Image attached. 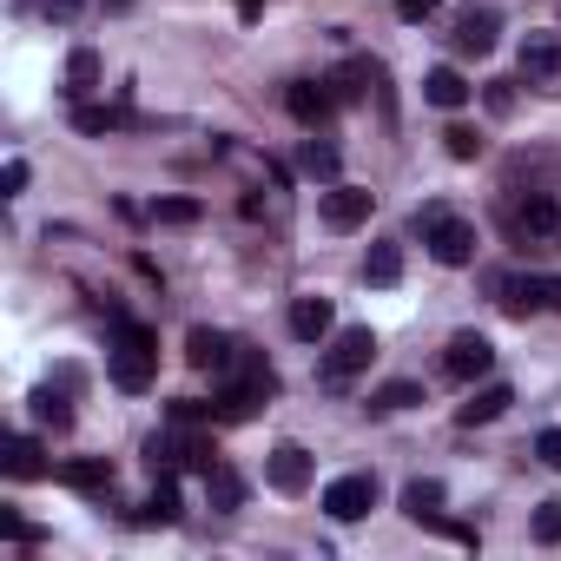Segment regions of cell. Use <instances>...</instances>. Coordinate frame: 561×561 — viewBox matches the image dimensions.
<instances>
[{
	"label": "cell",
	"instance_id": "cell-1",
	"mask_svg": "<svg viewBox=\"0 0 561 561\" xmlns=\"http://www.w3.org/2000/svg\"><path fill=\"white\" fill-rule=\"evenodd\" d=\"M113 331H119V344L106 351V377L119 383V390H152V337L139 331V324H126V318H113Z\"/></svg>",
	"mask_w": 561,
	"mask_h": 561
},
{
	"label": "cell",
	"instance_id": "cell-2",
	"mask_svg": "<svg viewBox=\"0 0 561 561\" xmlns=\"http://www.w3.org/2000/svg\"><path fill=\"white\" fill-rule=\"evenodd\" d=\"M416 231H423L430 257H436V264H449V271L476 257V225H469V218H449V211H436V205H430V211H416Z\"/></svg>",
	"mask_w": 561,
	"mask_h": 561
},
{
	"label": "cell",
	"instance_id": "cell-3",
	"mask_svg": "<svg viewBox=\"0 0 561 561\" xmlns=\"http://www.w3.org/2000/svg\"><path fill=\"white\" fill-rule=\"evenodd\" d=\"M370 357H377V331H370V324H351V331H337V337H331V351H324L318 377H324L331 390H344L351 377H364V370H370Z\"/></svg>",
	"mask_w": 561,
	"mask_h": 561
},
{
	"label": "cell",
	"instance_id": "cell-4",
	"mask_svg": "<svg viewBox=\"0 0 561 561\" xmlns=\"http://www.w3.org/2000/svg\"><path fill=\"white\" fill-rule=\"evenodd\" d=\"M370 508H377V476L370 469H351L324 489V515H337V522H364Z\"/></svg>",
	"mask_w": 561,
	"mask_h": 561
},
{
	"label": "cell",
	"instance_id": "cell-5",
	"mask_svg": "<svg viewBox=\"0 0 561 561\" xmlns=\"http://www.w3.org/2000/svg\"><path fill=\"white\" fill-rule=\"evenodd\" d=\"M443 370H449L456 383H476V377H489V370H495V344H489L482 331H456V337H449V351H443Z\"/></svg>",
	"mask_w": 561,
	"mask_h": 561
},
{
	"label": "cell",
	"instance_id": "cell-6",
	"mask_svg": "<svg viewBox=\"0 0 561 561\" xmlns=\"http://www.w3.org/2000/svg\"><path fill=\"white\" fill-rule=\"evenodd\" d=\"M522 80L548 100H561V34H535L522 47Z\"/></svg>",
	"mask_w": 561,
	"mask_h": 561
},
{
	"label": "cell",
	"instance_id": "cell-7",
	"mask_svg": "<svg viewBox=\"0 0 561 561\" xmlns=\"http://www.w3.org/2000/svg\"><path fill=\"white\" fill-rule=\"evenodd\" d=\"M370 205H377V198H370L364 185H324V192H318V218H324L331 231H357V225L370 218Z\"/></svg>",
	"mask_w": 561,
	"mask_h": 561
},
{
	"label": "cell",
	"instance_id": "cell-8",
	"mask_svg": "<svg viewBox=\"0 0 561 561\" xmlns=\"http://www.w3.org/2000/svg\"><path fill=\"white\" fill-rule=\"evenodd\" d=\"M264 476H271L277 495H305V489H311V449H305V443H277V449L264 456Z\"/></svg>",
	"mask_w": 561,
	"mask_h": 561
},
{
	"label": "cell",
	"instance_id": "cell-9",
	"mask_svg": "<svg viewBox=\"0 0 561 561\" xmlns=\"http://www.w3.org/2000/svg\"><path fill=\"white\" fill-rule=\"evenodd\" d=\"M449 41H456V54H489V47L502 41V14H495V8H462Z\"/></svg>",
	"mask_w": 561,
	"mask_h": 561
},
{
	"label": "cell",
	"instance_id": "cell-10",
	"mask_svg": "<svg viewBox=\"0 0 561 561\" xmlns=\"http://www.w3.org/2000/svg\"><path fill=\"white\" fill-rule=\"evenodd\" d=\"M285 106H291V119H298V126H311V133H318V126L337 113V93H331V80H298V87L285 93Z\"/></svg>",
	"mask_w": 561,
	"mask_h": 561
},
{
	"label": "cell",
	"instance_id": "cell-11",
	"mask_svg": "<svg viewBox=\"0 0 561 561\" xmlns=\"http://www.w3.org/2000/svg\"><path fill=\"white\" fill-rule=\"evenodd\" d=\"M231 357H238V344H231L225 331H205V324H198V331H185V364H192V370L225 377V370H231Z\"/></svg>",
	"mask_w": 561,
	"mask_h": 561
},
{
	"label": "cell",
	"instance_id": "cell-12",
	"mask_svg": "<svg viewBox=\"0 0 561 561\" xmlns=\"http://www.w3.org/2000/svg\"><path fill=\"white\" fill-rule=\"evenodd\" d=\"M502 311L508 318H528V311H541L548 305V277H502Z\"/></svg>",
	"mask_w": 561,
	"mask_h": 561
},
{
	"label": "cell",
	"instance_id": "cell-13",
	"mask_svg": "<svg viewBox=\"0 0 561 561\" xmlns=\"http://www.w3.org/2000/svg\"><path fill=\"white\" fill-rule=\"evenodd\" d=\"M423 100L443 106V113H456V106H469V80H462L456 67H430V73H423Z\"/></svg>",
	"mask_w": 561,
	"mask_h": 561
},
{
	"label": "cell",
	"instance_id": "cell-14",
	"mask_svg": "<svg viewBox=\"0 0 561 561\" xmlns=\"http://www.w3.org/2000/svg\"><path fill=\"white\" fill-rule=\"evenodd\" d=\"M331 298H298L291 305V337H305V344H324L331 337Z\"/></svg>",
	"mask_w": 561,
	"mask_h": 561
},
{
	"label": "cell",
	"instance_id": "cell-15",
	"mask_svg": "<svg viewBox=\"0 0 561 561\" xmlns=\"http://www.w3.org/2000/svg\"><path fill=\"white\" fill-rule=\"evenodd\" d=\"M508 403H515V390H508V383H482V390H476V397L456 410V423H462V430H476V423H495Z\"/></svg>",
	"mask_w": 561,
	"mask_h": 561
},
{
	"label": "cell",
	"instance_id": "cell-16",
	"mask_svg": "<svg viewBox=\"0 0 561 561\" xmlns=\"http://www.w3.org/2000/svg\"><path fill=\"white\" fill-rule=\"evenodd\" d=\"M67 397H73V390H60V383H41V390L27 397L34 423H41V430H67V423H73V403H67Z\"/></svg>",
	"mask_w": 561,
	"mask_h": 561
},
{
	"label": "cell",
	"instance_id": "cell-17",
	"mask_svg": "<svg viewBox=\"0 0 561 561\" xmlns=\"http://www.w3.org/2000/svg\"><path fill=\"white\" fill-rule=\"evenodd\" d=\"M403 515L410 522H443V482H430V476L403 482Z\"/></svg>",
	"mask_w": 561,
	"mask_h": 561
},
{
	"label": "cell",
	"instance_id": "cell-18",
	"mask_svg": "<svg viewBox=\"0 0 561 561\" xmlns=\"http://www.w3.org/2000/svg\"><path fill=\"white\" fill-rule=\"evenodd\" d=\"M87 93H100V54L73 47L67 54V100H87Z\"/></svg>",
	"mask_w": 561,
	"mask_h": 561
},
{
	"label": "cell",
	"instance_id": "cell-19",
	"mask_svg": "<svg viewBox=\"0 0 561 561\" xmlns=\"http://www.w3.org/2000/svg\"><path fill=\"white\" fill-rule=\"evenodd\" d=\"M179 515H185V508H179V482H172V476H159V482H152V495H146V508H139V522L172 528Z\"/></svg>",
	"mask_w": 561,
	"mask_h": 561
},
{
	"label": "cell",
	"instance_id": "cell-20",
	"mask_svg": "<svg viewBox=\"0 0 561 561\" xmlns=\"http://www.w3.org/2000/svg\"><path fill=\"white\" fill-rule=\"evenodd\" d=\"M298 165H305L318 185H337V146H324V139H305V146H298Z\"/></svg>",
	"mask_w": 561,
	"mask_h": 561
},
{
	"label": "cell",
	"instance_id": "cell-21",
	"mask_svg": "<svg viewBox=\"0 0 561 561\" xmlns=\"http://www.w3.org/2000/svg\"><path fill=\"white\" fill-rule=\"evenodd\" d=\"M41 469H47V462H41V443H34V436H8V476H14V482H34Z\"/></svg>",
	"mask_w": 561,
	"mask_h": 561
},
{
	"label": "cell",
	"instance_id": "cell-22",
	"mask_svg": "<svg viewBox=\"0 0 561 561\" xmlns=\"http://www.w3.org/2000/svg\"><path fill=\"white\" fill-rule=\"evenodd\" d=\"M508 225H515V231H554V198H548V192H535L528 205H515V211H508Z\"/></svg>",
	"mask_w": 561,
	"mask_h": 561
},
{
	"label": "cell",
	"instance_id": "cell-23",
	"mask_svg": "<svg viewBox=\"0 0 561 561\" xmlns=\"http://www.w3.org/2000/svg\"><path fill=\"white\" fill-rule=\"evenodd\" d=\"M205 495H211V508H218V515H231V508L244 502V482H238V476H231V469L218 462V469L205 476Z\"/></svg>",
	"mask_w": 561,
	"mask_h": 561
},
{
	"label": "cell",
	"instance_id": "cell-24",
	"mask_svg": "<svg viewBox=\"0 0 561 561\" xmlns=\"http://www.w3.org/2000/svg\"><path fill=\"white\" fill-rule=\"evenodd\" d=\"M364 277H370V285H397V277H403V251H397V244H370Z\"/></svg>",
	"mask_w": 561,
	"mask_h": 561
},
{
	"label": "cell",
	"instance_id": "cell-25",
	"mask_svg": "<svg viewBox=\"0 0 561 561\" xmlns=\"http://www.w3.org/2000/svg\"><path fill=\"white\" fill-rule=\"evenodd\" d=\"M67 482L87 495H113V462H67Z\"/></svg>",
	"mask_w": 561,
	"mask_h": 561
},
{
	"label": "cell",
	"instance_id": "cell-26",
	"mask_svg": "<svg viewBox=\"0 0 561 561\" xmlns=\"http://www.w3.org/2000/svg\"><path fill=\"white\" fill-rule=\"evenodd\" d=\"M410 403H423V390H416V383H403V377H397V383H383V390L370 397V410H383V416H390V410H410Z\"/></svg>",
	"mask_w": 561,
	"mask_h": 561
},
{
	"label": "cell",
	"instance_id": "cell-27",
	"mask_svg": "<svg viewBox=\"0 0 561 561\" xmlns=\"http://www.w3.org/2000/svg\"><path fill=\"white\" fill-rule=\"evenodd\" d=\"M73 126H80V133H113V126H126V113H119V106H80Z\"/></svg>",
	"mask_w": 561,
	"mask_h": 561
},
{
	"label": "cell",
	"instance_id": "cell-28",
	"mask_svg": "<svg viewBox=\"0 0 561 561\" xmlns=\"http://www.w3.org/2000/svg\"><path fill=\"white\" fill-rule=\"evenodd\" d=\"M152 218H159V225H198V198H159Z\"/></svg>",
	"mask_w": 561,
	"mask_h": 561
},
{
	"label": "cell",
	"instance_id": "cell-29",
	"mask_svg": "<svg viewBox=\"0 0 561 561\" xmlns=\"http://www.w3.org/2000/svg\"><path fill=\"white\" fill-rule=\"evenodd\" d=\"M535 541H548V548L561 541V502H541L535 508Z\"/></svg>",
	"mask_w": 561,
	"mask_h": 561
},
{
	"label": "cell",
	"instance_id": "cell-30",
	"mask_svg": "<svg viewBox=\"0 0 561 561\" xmlns=\"http://www.w3.org/2000/svg\"><path fill=\"white\" fill-rule=\"evenodd\" d=\"M443 146H449V159H476V152H482V139H476L469 126H449V133H443Z\"/></svg>",
	"mask_w": 561,
	"mask_h": 561
},
{
	"label": "cell",
	"instance_id": "cell-31",
	"mask_svg": "<svg viewBox=\"0 0 561 561\" xmlns=\"http://www.w3.org/2000/svg\"><path fill=\"white\" fill-rule=\"evenodd\" d=\"M0 192H8V198L27 192V159H8V172H0Z\"/></svg>",
	"mask_w": 561,
	"mask_h": 561
},
{
	"label": "cell",
	"instance_id": "cell-32",
	"mask_svg": "<svg viewBox=\"0 0 561 561\" xmlns=\"http://www.w3.org/2000/svg\"><path fill=\"white\" fill-rule=\"evenodd\" d=\"M436 8H443V0H397V21H410V27H416V21H430Z\"/></svg>",
	"mask_w": 561,
	"mask_h": 561
},
{
	"label": "cell",
	"instance_id": "cell-33",
	"mask_svg": "<svg viewBox=\"0 0 561 561\" xmlns=\"http://www.w3.org/2000/svg\"><path fill=\"white\" fill-rule=\"evenodd\" d=\"M535 456H541L548 469H561V430H541V436H535Z\"/></svg>",
	"mask_w": 561,
	"mask_h": 561
},
{
	"label": "cell",
	"instance_id": "cell-34",
	"mask_svg": "<svg viewBox=\"0 0 561 561\" xmlns=\"http://www.w3.org/2000/svg\"><path fill=\"white\" fill-rule=\"evenodd\" d=\"M0 535H8V541H34V528L21 515H0Z\"/></svg>",
	"mask_w": 561,
	"mask_h": 561
},
{
	"label": "cell",
	"instance_id": "cell-35",
	"mask_svg": "<svg viewBox=\"0 0 561 561\" xmlns=\"http://www.w3.org/2000/svg\"><path fill=\"white\" fill-rule=\"evenodd\" d=\"M489 106H495V113H508V106H515V93H508V80H495V87H489Z\"/></svg>",
	"mask_w": 561,
	"mask_h": 561
},
{
	"label": "cell",
	"instance_id": "cell-36",
	"mask_svg": "<svg viewBox=\"0 0 561 561\" xmlns=\"http://www.w3.org/2000/svg\"><path fill=\"white\" fill-rule=\"evenodd\" d=\"M80 14V0H47V21H73Z\"/></svg>",
	"mask_w": 561,
	"mask_h": 561
}]
</instances>
